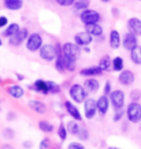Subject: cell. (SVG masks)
I'll list each match as a JSON object with an SVG mask.
<instances>
[{"label":"cell","mask_w":141,"mask_h":149,"mask_svg":"<svg viewBox=\"0 0 141 149\" xmlns=\"http://www.w3.org/2000/svg\"><path fill=\"white\" fill-rule=\"evenodd\" d=\"M62 54L66 58L76 62L77 59L80 57V54H81V49L76 43L67 42L62 46Z\"/></svg>","instance_id":"cell-2"},{"label":"cell","mask_w":141,"mask_h":149,"mask_svg":"<svg viewBox=\"0 0 141 149\" xmlns=\"http://www.w3.org/2000/svg\"><path fill=\"white\" fill-rule=\"evenodd\" d=\"M127 27L128 29V32H131L137 37L141 36V19L138 17H131L128 20Z\"/></svg>","instance_id":"cell-12"},{"label":"cell","mask_w":141,"mask_h":149,"mask_svg":"<svg viewBox=\"0 0 141 149\" xmlns=\"http://www.w3.org/2000/svg\"><path fill=\"white\" fill-rule=\"evenodd\" d=\"M0 82H1V77H0Z\"/></svg>","instance_id":"cell-49"},{"label":"cell","mask_w":141,"mask_h":149,"mask_svg":"<svg viewBox=\"0 0 141 149\" xmlns=\"http://www.w3.org/2000/svg\"><path fill=\"white\" fill-rule=\"evenodd\" d=\"M97 104L92 98L86 99L84 101V114L87 119H92L97 113Z\"/></svg>","instance_id":"cell-11"},{"label":"cell","mask_w":141,"mask_h":149,"mask_svg":"<svg viewBox=\"0 0 141 149\" xmlns=\"http://www.w3.org/2000/svg\"><path fill=\"white\" fill-rule=\"evenodd\" d=\"M110 103L116 111H120L125 105V93L123 90L117 89L110 93Z\"/></svg>","instance_id":"cell-7"},{"label":"cell","mask_w":141,"mask_h":149,"mask_svg":"<svg viewBox=\"0 0 141 149\" xmlns=\"http://www.w3.org/2000/svg\"><path fill=\"white\" fill-rule=\"evenodd\" d=\"M100 1H101L103 3H108L110 0H100Z\"/></svg>","instance_id":"cell-46"},{"label":"cell","mask_w":141,"mask_h":149,"mask_svg":"<svg viewBox=\"0 0 141 149\" xmlns=\"http://www.w3.org/2000/svg\"><path fill=\"white\" fill-rule=\"evenodd\" d=\"M123 115H124V111H122V109H120V111H117V112L115 113V115H114L113 117V120L114 121H119L120 119L123 117Z\"/></svg>","instance_id":"cell-43"},{"label":"cell","mask_w":141,"mask_h":149,"mask_svg":"<svg viewBox=\"0 0 141 149\" xmlns=\"http://www.w3.org/2000/svg\"><path fill=\"white\" fill-rule=\"evenodd\" d=\"M131 59L135 65H141V46H136L131 50Z\"/></svg>","instance_id":"cell-26"},{"label":"cell","mask_w":141,"mask_h":149,"mask_svg":"<svg viewBox=\"0 0 141 149\" xmlns=\"http://www.w3.org/2000/svg\"><path fill=\"white\" fill-rule=\"evenodd\" d=\"M79 19L84 25L93 24V23H99L101 19V14L94 9H86L81 11L79 15Z\"/></svg>","instance_id":"cell-4"},{"label":"cell","mask_w":141,"mask_h":149,"mask_svg":"<svg viewBox=\"0 0 141 149\" xmlns=\"http://www.w3.org/2000/svg\"><path fill=\"white\" fill-rule=\"evenodd\" d=\"M3 4L10 11H19L23 7V0H3Z\"/></svg>","instance_id":"cell-20"},{"label":"cell","mask_w":141,"mask_h":149,"mask_svg":"<svg viewBox=\"0 0 141 149\" xmlns=\"http://www.w3.org/2000/svg\"><path fill=\"white\" fill-rule=\"evenodd\" d=\"M39 128H40L41 131H43L44 133H51L54 127L51 123H49V121H44V120H42V121H39V124H38Z\"/></svg>","instance_id":"cell-29"},{"label":"cell","mask_w":141,"mask_h":149,"mask_svg":"<svg viewBox=\"0 0 141 149\" xmlns=\"http://www.w3.org/2000/svg\"><path fill=\"white\" fill-rule=\"evenodd\" d=\"M76 0H55L56 4H58L61 7H70V6H74V2Z\"/></svg>","instance_id":"cell-35"},{"label":"cell","mask_w":141,"mask_h":149,"mask_svg":"<svg viewBox=\"0 0 141 149\" xmlns=\"http://www.w3.org/2000/svg\"><path fill=\"white\" fill-rule=\"evenodd\" d=\"M93 38L91 35L88 34L87 32L84 31H80V32H77V33L74 35V43H76L77 46L79 47H88L90 44L93 42Z\"/></svg>","instance_id":"cell-10"},{"label":"cell","mask_w":141,"mask_h":149,"mask_svg":"<svg viewBox=\"0 0 141 149\" xmlns=\"http://www.w3.org/2000/svg\"><path fill=\"white\" fill-rule=\"evenodd\" d=\"M103 71L101 69L99 66H91L88 68H84V69L80 70L79 74L82 77H97L103 74Z\"/></svg>","instance_id":"cell-19"},{"label":"cell","mask_w":141,"mask_h":149,"mask_svg":"<svg viewBox=\"0 0 141 149\" xmlns=\"http://www.w3.org/2000/svg\"><path fill=\"white\" fill-rule=\"evenodd\" d=\"M103 92H104V95H110V93L112 92L111 90V82L109 81V80H107L106 82V84H104V88H103Z\"/></svg>","instance_id":"cell-41"},{"label":"cell","mask_w":141,"mask_h":149,"mask_svg":"<svg viewBox=\"0 0 141 149\" xmlns=\"http://www.w3.org/2000/svg\"><path fill=\"white\" fill-rule=\"evenodd\" d=\"M3 136L6 139H13L14 136H15V132L10 128H7V129L4 130L3 132Z\"/></svg>","instance_id":"cell-37"},{"label":"cell","mask_w":141,"mask_h":149,"mask_svg":"<svg viewBox=\"0 0 141 149\" xmlns=\"http://www.w3.org/2000/svg\"><path fill=\"white\" fill-rule=\"evenodd\" d=\"M65 109H66V111H67V112L74 119V120H77V121L82 120V116H81V113L79 111V109H77L76 106L74 105L71 101H66L65 102Z\"/></svg>","instance_id":"cell-15"},{"label":"cell","mask_w":141,"mask_h":149,"mask_svg":"<svg viewBox=\"0 0 141 149\" xmlns=\"http://www.w3.org/2000/svg\"><path fill=\"white\" fill-rule=\"evenodd\" d=\"M68 149H85V147H84V145L81 144L80 142L74 141V142H71V143L68 145Z\"/></svg>","instance_id":"cell-39"},{"label":"cell","mask_w":141,"mask_h":149,"mask_svg":"<svg viewBox=\"0 0 141 149\" xmlns=\"http://www.w3.org/2000/svg\"><path fill=\"white\" fill-rule=\"evenodd\" d=\"M43 43H44L43 37L41 36V34L37 33V32H34V33L29 34V36L25 43V47L29 52H35L40 50L42 46L44 45Z\"/></svg>","instance_id":"cell-5"},{"label":"cell","mask_w":141,"mask_h":149,"mask_svg":"<svg viewBox=\"0 0 141 149\" xmlns=\"http://www.w3.org/2000/svg\"><path fill=\"white\" fill-rule=\"evenodd\" d=\"M69 95L74 102H76V104H81L84 103V101L86 100L87 91L85 90L84 86L80 85L78 83H74L70 87Z\"/></svg>","instance_id":"cell-3"},{"label":"cell","mask_w":141,"mask_h":149,"mask_svg":"<svg viewBox=\"0 0 141 149\" xmlns=\"http://www.w3.org/2000/svg\"><path fill=\"white\" fill-rule=\"evenodd\" d=\"M57 135L60 138L61 141H65L67 139V135H68V131H67V128L64 126V124L61 123L59 125L58 127V131H57Z\"/></svg>","instance_id":"cell-33"},{"label":"cell","mask_w":141,"mask_h":149,"mask_svg":"<svg viewBox=\"0 0 141 149\" xmlns=\"http://www.w3.org/2000/svg\"><path fill=\"white\" fill-rule=\"evenodd\" d=\"M141 98V91L137 90V89H134L133 91L131 92V99L133 101H137Z\"/></svg>","instance_id":"cell-40"},{"label":"cell","mask_w":141,"mask_h":149,"mask_svg":"<svg viewBox=\"0 0 141 149\" xmlns=\"http://www.w3.org/2000/svg\"><path fill=\"white\" fill-rule=\"evenodd\" d=\"M2 149H13V147H12L11 145H9V144H5V145H3Z\"/></svg>","instance_id":"cell-44"},{"label":"cell","mask_w":141,"mask_h":149,"mask_svg":"<svg viewBox=\"0 0 141 149\" xmlns=\"http://www.w3.org/2000/svg\"><path fill=\"white\" fill-rule=\"evenodd\" d=\"M122 46L125 49L133 50L136 46H138V40H137V36L133 35L131 32H128L124 35V37L122 39Z\"/></svg>","instance_id":"cell-9"},{"label":"cell","mask_w":141,"mask_h":149,"mask_svg":"<svg viewBox=\"0 0 141 149\" xmlns=\"http://www.w3.org/2000/svg\"><path fill=\"white\" fill-rule=\"evenodd\" d=\"M80 127L76 121H70L67 125V131L69 133H71L72 135H77L79 132Z\"/></svg>","instance_id":"cell-31"},{"label":"cell","mask_w":141,"mask_h":149,"mask_svg":"<svg viewBox=\"0 0 141 149\" xmlns=\"http://www.w3.org/2000/svg\"><path fill=\"white\" fill-rule=\"evenodd\" d=\"M55 68H56V70L60 73H63L66 70L65 58H64V55L62 54V52L59 53V54L57 55L56 59H55Z\"/></svg>","instance_id":"cell-28"},{"label":"cell","mask_w":141,"mask_h":149,"mask_svg":"<svg viewBox=\"0 0 141 149\" xmlns=\"http://www.w3.org/2000/svg\"><path fill=\"white\" fill-rule=\"evenodd\" d=\"M112 69L115 72H121L124 70V60L120 56H116L112 59Z\"/></svg>","instance_id":"cell-27"},{"label":"cell","mask_w":141,"mask_h":149,"mask_svg":"<svg viewBox=\"0 0 141 149\" xmlns=\"http://www.w3.org/2000/svg\"><path fill=\"white\" fill-rule=\"evenodd\" d=\"M84 88L87 92L90 93H96L100 89V82L96 79H88L84 81Z\"/></svg>","instance_id":"cell-21"},{"label":"cell","mask_w":141,"mask_h":149,"mask_svg":"<svg viewBox=\"0 0 141 149\" xmlns=\"http://www.w3.org/2000/svg\"><path fill=\"white\" fill-rule=\"evenodd\" d=\"M19 29H20V26H19V23L12 22L9 25L6 26L4 31L2 32V36L6 37V38H11L16 33H17V32L19 31Z\"/></svg>","instance_id":"cell-22"},{"label":"cell","mask_w":141,"mask_h":149,"mask_svg":"<svg viewBox=\"0 0 141 149\" xmlns=\"http://www.w3.org/2000/svg\"><path fill=\"white\" fill-rule=\"evenodd\" d=\"M97 104V111L101 115H106L109 109V99L106 95H101L96 101Z\"/></svg>","instance_id":"cell-14"},{"label":"cell","mask_w":141,"mask_h":149,"mask_svg":"<svg viewBox=\"0 0 141 149\" xmlns=\"http://www.w3.org/2000/svg\"><path fill=\"white\" fill-rule=\"evenodd\" d=\"M64 58H65V68H66V70L69 71V72H74V70H76V61H73V60H71V59H68V58H66L65 56H64Z\"/></svg>","instance_id":"cell-34"},{"label":"cell","mask_w":141,"mask_h":149,"mask_svg":"<svg viewBox=\"0 0 141 149\" xmlns=\"http://www.w3.org/2000/svg\"><path fill=\"white\" fill-rule=\"evenodd\" d=\"M98 66L103 71H109L110 68L112 67V60H111V58H110V56L108 54L103 55V57L100 59V62H99Z\"/></svg>","instance_id":"cell-25"},{"label":"cell","mask_w":141,"mask_h":149,"mask_svg":"<svg viewBox=\"0 0 141 149\" xmlns=\"http://www.w3.org/2000/svg\"><path fill=\"white\" fill-rule=\"evenodd\" d=\"M28 106L29 108L33 109L34 111L37 113H40V114H43V113L47 112V107L43 102H40V101H36V100H31L28 102Z\"/></svg>","instance_id":"cell-23"},{"label":"cell","mask_w":141,"mask_h":149,"mask_svg":"<svg viewBox=\"0 0 141 149\" xmlns=\"http://www.w3.org/2000/svg\"><path fill=\"white\" fill-rule=\"evenodd\" d=\"M9 20L7 19V17L5 16H0V28H4L8 25Z\"/></svg>","instance_id":"cell-42"},{"label":"cell","mask_w":141,"mask_h":149,"mask_svg":"<svg viewBox=\"0 0 141 149\" xmlns=\"http://www.w3.org/2000/svg\"><path fill=\"white\" fill-rule=\"evenodd\" d=\"M127 117L131 123H139L141 121V105L136 102H131L127 108Z\"/></svg>","instance_id":"cell-6"},{"label":"cell","mask_w":141,"mask_h":149,"mask_svg":"<svg viewBox=\"0 0 141 149\" xmlns=\"http://www.w3.org/2000/svg\"><path fill=\"white\" fill-rule=\"evenodd\" d=\"M47 85H49V90L50 94H58L60 91H61V88H60V85L57 84L54 81H50L49 80L47 81Z\"/></svg>","instance_id":"cell-32"},{"label":"cell","mask_w":141,"mask_h":149,"mask_svg":"<svg viewBox=\"0 0 141 149\" xmlns=\"http://www.w3.org/2000/svg\"><path fill=\"white\" fill-rule=\"evenodd\" d=\"M32 89L35 90L38 93L44 94V95H47L49 94V85H47V81L44 79H37L36 81L33 83L32 85Z\"/></svg>","instance_id":"cell-18"},{"label":"cell","mask_w":141,"mask_h":149,"mask_svg":"<svg viewBox=\"0 0 141 149\" xmlns=\"http://www.w3.org/2000/svg\"><path fill=\"white\" fill-rule=\"evenodd\" d=\"M7 92L11 97L15 98V99H20V98L24 95L23 88L20 85H17V84L10 86V87L7 89Z\"/></svg>","instance_id":"cell-24"},{"label":"cell","mask_w":141,"mask_h":149,"mask_svg":"<svg viewBox=\"0 0 141 149\" xmlns=\"http://www.w3.org/2000/svg\"><path fill=\"white\" fill-rule=\"evenodd\" d=\"M50 147H51V141L47 138H44L39 145V149H50Z\"/></svg>","instance_id":"cell-36"},{"label":"cell","mask_w":141,"mask_h":149,"mask_svg":"<svg viewBox=\"0 0 141 149\" xmlns=\"http://www.w3.org/2000/svg\"><path fill=\"white\" fill-rule=\"evenodd\" d=\"M122 45V38L119 31L116 29L110 31L109 33V46L113 49H118Z\"/></svg>","instance_id":"cell-16"},{"label":"cell","mask_w":141,"mask_h":149,"mask_svg":"<svg viewBox=\"0 0 141 149\" xmlns=\"http://www.w3.org/2000/svg\"><path fill=\"white\" fill-rule=\"evenodd\" d=\"M84 50L85 52H90V49L88 47H84Z\"/></svg>","instance_id":"cell-45"},{"label":"cell","mask_w":141,"mask_h":149,"mask_svg":"<svg viewBox=\"0 0 141 149\" xmlns=\"http://www.w3.org/2000/svg\"><path fill=\"white\" fill-rule=\"evenodd\" d=\"M85 31L90 34L93 38H99L103 34V28L99 23H93V24L85 25Z\"/></svg>","instance_id":"cell-17"},{"label":"cell","mask_w":141,"mask_h":149,"mask_svg":"<svg viewBox=\"0 0 141 149\" xmlns=\"http://www.w3.org/2000/svg\"><path fill=\"white\" fill-rule=\"evenodd\" d=\"M134 79H135L134 74L130 70H123V71H121L120 74H119V77H118L119 82L121 83L122 85H125V86L131 85L134 82Z\"/></svg>","instance_id":"cell-13"},{"label":"cell","mask_w":141,"mask_h":149,"mask_svg":"<svg viewBox=\"0 0 141 149\" xmlns=\"http://www.w3.org/2000/svg\"><path fill=\"white\" fill-rule=\"evenodd\" d=\"M77 136H78V138L80 139H82V141H85V139H88V132H87V130L84 129V128H80L79 129V132L77 134Z\"/></svg>","instance_id":"cell-38"},{"label":"cell","mask_w":141,"mask_h":149,"mask_svg":"<svg viewBox=\"0 0 141 149\" xmlns=\"http://www.w3.org/2000/svg\"><path fill=\"white\" fill-rule=\"evenodd\" d=\"M61 52H62V47H60L59 45L54 46L52 44L43 45L40 50H39L40 57L47 62H51L53 60H55L57 55Z\"/></svg>","instance_id":"cell-1"},{"label":"cell","mask_w":141,"mask_h":149,"mask_svg":"<svg viewBox=\"0 0 141 149\" xmlns=\"http://www.w3.org/2000/svg\"><path fill=\"white\" fill-rule=\"evenodd\" d=\"M90 1L89 0H76L74 4V8L77 11H83L89 8Z\"/></svg>","instance_id":"cell-30"},{"label":"cell","mask_w":141,"mask_h":149,"mask_svg":"<svg viewBox=\"0 0 141 149\" xmlns=\"http://www.w3.org/2000/svg\"><path fill=\"white\" fill-rule=\"evenodd\" d=\"M3 45V42H2V39H1V37H0V47H1Z\"/></svg>","instance_id":"cell-48"},{"label":"cell","mask_w":141,"mask_h":149,"mask_svg":"<svg viewBox=\"0 0 141 149\" xmlns=\"http://www.w3.org/2000/svg\"><path fill=\"white\" fill-rule=\"evenodd\" d=\"M108 149H120V148H118V147H115V146H111V147H109Z\"/></svg>","instance_id":"cell-47"},{"label":"cell","mask_w":141,"mask_h":149,"mask_svg":"<svg viewBox=\"0 0 141 149\" xmlns=\"http://www.w3.org/2000/svg\"><path fill=\"white\" fill-rule=\"evenodd\" d=\"M0 102H1V101H0Z\"/></svg>","instance_id":"cell-50"},{"label":"cell","mask_w":141,"mask_h":149,"mask_svg":"<svg viewBox=\"0 0 141 149\" xmlns=\"http://www.w3.org/2000/svg\"><path fill=\"white\" fill-rule=\"evenodd\" d=\"M28 36H29L28 29L27 28H20L17 33H16L11 38H9V44L14 47H19L23 43V42L27 40Z\"/></svg>","instance_id":"cell-8"}]
</instances>
